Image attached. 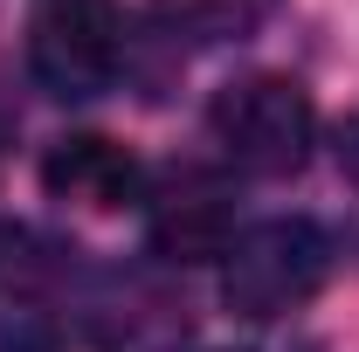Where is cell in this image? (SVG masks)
<instances>
[{"instance_id": "1", "label": "cell", "mask_w": 359, "mask_h": 352, "mask_svg": "<svg viewBox=\"0 0 359 352\" xmlns=\"http://www.w3.org/2000/svg\"><path fill=\"white\" fill-rule=\"evenodd\" d=\"M208 138L235 173L249 180H290L318 145V111L311 90L297 76H276V69H256V76H235V83L215 90L208 104Z\"/></svg>"}, {"instance_id": "2", "label": "cell", "mask_w": 359, "mask_h": 352, "mask_svg": "<svg viewBox=\"0 0 359 352\" xmlns=\"http://www.w3.org/2000/svg\"><path fill=\"white\" fill-rule=\"evenodd\" d=\"M332 276V235L311 215H276L256 221L228 242L222 256V304L235 318H290L297 304H311Z\"/></svg>"}, {"instance_id": "3", "label": "cell", "mask_w": 359, "mask_h": 352, "mask_svg": "<svg viewBox=\"0 0 359 352\" xmlns=\"http://www.w3.org/2000/svg\"><path fill=\"white\" fill-rule=\"evenodd\" d=\"M28 69L48 97H97L125 69V28L111 0H42L28 28Z\"/></svg>"}, {"instance_id": "4", "label": "cell", "mask_w": 359, "mask_h": 352, "mask_svg": "<svg viewBox=\"0 0 359 352\" xmlns=\"http://www.w3.org/2000/svg\"><path fill=\"white\" fill-rule=\"evenodd\" d=\"M145 242L152 256L166 263H208V256H228V242L242 235L235 228V201L215 173H173L159 194H145Z\"/></svg>"}, {"instance_id": "5", "label": "cell", "mask_w": 359, "mask_h": 352, "mask_svg": "<svg viewBox=\"0 0 359 352\" xmlns=\"http://www.w3.org/2000/svg\"><path fill=\"white\" fill-rule=\"evenodd\" d=\"M42 187H48V201H62V208L118 215V208L145 201V166H138L132 145H118V138L69 132L42 152Z\"/></svg>"}, {"instance_id": "6", "label": "cell", "mask_w": 359, "mask_h": 352, "mask_svg": "<svg viewBox=\"0 0 359 352\" xmlns=\"http://www.w3.org/2000/svg\"><path fill=\"white\" fill-rule=\"evenodd\" d=\"M97 352H173L187 339V318L159 297H138V304H111L97 311Z\"/></svg>"}, {"instance_id": "7", "label": "cell", "mask_w": 359, "mask_h": 352, "mask_svg": "<svg viewBox=\"0 0 359 352\" xmlns=\"http://www.w3.org/2000/svg\"><path fill=\"white\" fill-rule=\"evenodd\" d=\"M0 352H62V332L42 311H0Z\"/></svg>"}]
</instances>
